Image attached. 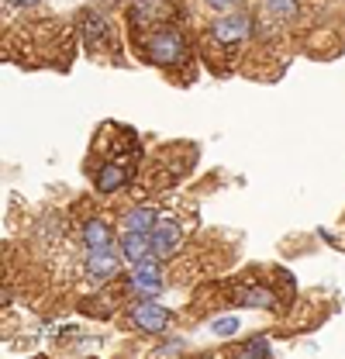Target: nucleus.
I'll return each mask as SVG.
<instances>
[{"instance_id": "obj_13", "label": "nucleus", "mask_w": 345, "mask_h": 359, "mask_svg": "<svg viewBox=\"0 0 345 359\" xmlns=\"http://www.w3.org/2000/svg\"><path fill=\"white\" fill-rule=\"evenodd\" d=\"M156 222H159V215L152 208H135L128 218H125V228H131V231H152Z\"/></svg>"}, {"instance_id": "obj_1", "label": "nucleus", "mask_w": 345, "mask_h": 359, "mask_svg": "<svg viewBox=\"0 0 345 359\" xmlns=\"http://www.w3.org/2000/svg\"><path fill=\"white\" fill-rule=\"evenodd\" d=\"M183 35L170 28V25H159V28H152L145 39H142V52H145V59L149 62H156V66H176L180 59H183Z\"/></svg>"}, {"instance_id": "obj_7", "label": "nucleus", "mask_w": 345, "mask_h": 359, "mask_svg": "<svg viewBox=\"0 0 345 359\" xmlns=\"http://www.w3.org/2000/svg\"><path fill=\"white\" fill-rule=\"evenodd\" d=\"M180 245H183V228L176 222H170V218L156 222V228H152V252L159 259H170Z\"/></svg>"}, {"instance_id": "obj_6", "label": "nucleus", "mask_w": 345, "mask_h": 359, "mask_svg": "<svg viewBox=\"0 0 345 359\" xmlns=\"http://www.w3.org/2000/svg\"><path fill=\"white\" fill-rule=\"evenodd\" d=\"M131 321H135V328L159 335V332H166V325H170V311H166V308H159V304L149 297V301H142V304H135V308H131Z\"/></svg>"}, {"instance_id": "obj_18", "label": "nucleus", "mask_w": 345, "mask_h": 359, "mask_svg": "<svg viewBox=\"0 0 345 359\" xmlns=\"http://www.w3.org/2000/svg\"><path fill=\"white\" fill-rule=\"evenodd\" d=\"M208 4L217 7V11H228V7H231V4H238V0H208Z\"/></svg>"}, {"instance_id": "obj_3", "label": "nucleus", "mask_w": 345, "mask_h": 359, "mask_svg": "<svg viewBox=\"0 0 345 359\" xmlns=\"http://www.w3.org/2000/svg\"><path fill=\"white\" fill-rule=\"evenodd\" d=\"M128 287H135L142 297H156L163 290V273H159V256H145L135 263V276L128 280Z\"/></svg>"}, {"instance_id": "obj_15", "label": "nucleus", "mask_w": 345, "mask_h": 359, "mask_svg": "<svg viewBox=\"0 0 345 359\" xmlns=\"http://www.w3.org/2000/svg\"><path fill=\"white\" fill-rule=\"evenodd\" d=\"M266 14H273L276 21L297 18V0H269V4H266Z\"/></svg>"}, {"instance_id": "obj_11", "label": "nucleus", "mask_w": 345, "mask_h": 359, "mask_svg": "<svg viewBox=\"0 0 345 359\" xmlns=\"http://www.w3.org/2000/svg\"><path fill=\"white\" fill-rule=\"evenodd\" d=\"M235 301L245 304V308H276V297H273V290H266V287H245V290H238Z\"/></svg>"}, {"instance_id": "obj_19", "label": "nucleus", "mask_w": 345, "mask_h": 359, "mask_svg": "<svg viewBox=\"0 0 345 359\" xmlns=\"http://www.w3.org/2000/svg\"><path fill=\"white\" fill-rule=\"evenodd\" d=\"M18 7H35V4H42V0H14Z\"/></svg>"}, {"instance_id": "obj_16", "label": "nucleus", "mask_w": 345, "mask_h": 359, "mask_svg": "<svg viewBox=\"0 0 345 359\" xmlns=\"http://www.w3.org/2000/svg\"><path fill=\"white\" fill-rule=\"evenodd\" d=\"M211 332H215V335H235V332H238V318H231V314L217 318V321H211Z\"/></svg>"}, {"instance_id": "obj_9", "label": "nucleus", "mask_w": 345, "mask_h": 359, "mask_svg": "<svg viewBox=\"0 0 345 359\" xmlns=\"http://www.w3.org/2000/svg\"><path fill=\"white\" fill-rule=\"evenodd\" d=\"M83 245L86 249H114V231L111 224L100 222V218H90L83 224Z\"/></svg>"}, {"instance_id": "obj_10", "label": "nucleus", "mask_w": 345, "mask_h": 359, "mask_svg": "<svg viewBox=\"0 0 345 359\" xmlns=\"http://www.w3.org/2000/svg\"><path fill=\"white\" fill-rule=\"evenodd\" d=\"M97 190L100 194H114V190H121L125 183H128V166H118V163H107V166H100L97 170Z\"/></svg>"}, {"instance_id": "obj_14", "label": "nucleus", "mask_w": 345, "mask_h": 359, "mask_svg": "<svg viewBox=\"0 0 345 359\" xmlns=\"http://www.w3.org/2000/svg\"><path fill=\"white\" fill-rule=\"evenodd\" d=\"M242 359H269L273 356V346H269V339L266 335H256V339H249L245 346H242Z\"/></svg>"}, {"instance_id": "obj_5", "label": "nucleus", "mask_w": 345, "mask_h": 359, "mask_svg": "<svg viewBox=\"0 0 345 359\" xmlns=\"http://www.w3.org/2000/svg\"><path fill=\"white\" fill-rule=\"evenodd\" d=\"M118 269H121V263H118L114 249H86V276H90L93 283L114 280Z\"/></svg>"}, {"instance_id": "obj_4", "label": "nucleus", "mask_w": 345, "mask_h": 359, "mask_svg": "<svg viewBox=\"0 0 345 359\" xmlns=\"http://www.w3.org/2000/svg\"><path fill=\"white\" fill-rule=\"evenodd\" d=\"M249 32H252V21L245 14H228L211 28V39L217 45H224V48H235V45H242L249 39Z\"/></svg>"}, {"instance_id": "obj_12", "label": "nucleus", "mask_w": 345, "mask_h": 359, "mask_svg": "<svg viewBox=\"0 0 345 359\" xmlns=\"http://www.w3.org/2000/svg\"><path fill=\"white\" fill-rule=\"evenodd\" d=\"M80 28H83V39L90 45H97L100 39H107V21H104L97 11H86L83 21H80Z\"/></svg>"}, {"instance_id": "obj_17", "label": "nucleus", "mask_w": 345, "mask_h": 359, "mask_svg": "<svg viewBox=\"0 0 345 359\" xmlns=\"http://www.w3.org/2000/svg\"><path fill=\"white\" fill-rule=\"evenodd\" d=\"M180 349H183L180 342H166V346L159 349V356H180Z\"/></svg>"}, {"instance_id": "obj_2", "label": "nucleus", "mask_w": 345, "mask_h": 359, "mask_svg": "<svg viewBox=\"0 0 345 359\" xmlns=\"http://www.w3.org/2000/svg\"><path fill=\"white\" fill-rule=\"evenodd\" d=\"M128 18L135 21V28H149V25H166L176 18V4L172 0H135L128 7Z\"/></svg>"}, {"instance_id": "obj_8", "label": "nucleus", "mask_w": 345, "mask_h": 359, "mask_svg": "<svg viewBox=\"0 0 345 359\" xmlns=\"http://www.w3.org/2000/svg\"><path fill=\"white\" fill-rule=\"evenodd\" d=\"M118 245H121V256L135 266L138 259L152 256V231H131V228H125V235L118 238Z\"/></svg>"}]
</instances>
